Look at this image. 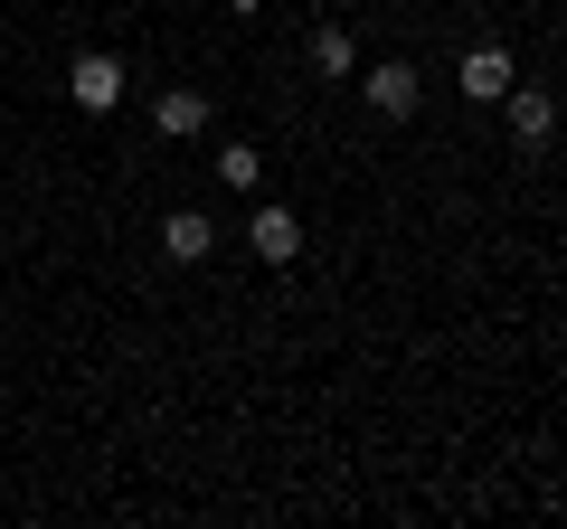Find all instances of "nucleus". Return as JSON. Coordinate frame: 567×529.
Here are the masks:
<instances>
[{
  "mask_svg": "<svg viewBox=\"0 0 567 529\" xmlns=\"http://www.w3.org/2000/svg\"><path fill=\"white\" fill-rule=\"evenodd\" d=\"M502 114H511V143H520V152H539L548 133H558V95H548V85H520V76H511Z\"/></svg>",
  "mask_w": 567,
  "mask_h": 529,
  "instance_id": "3",
  "label": "nucleus"
},
{
  "mask_svg": "<svg viewBox=\"0 0 567 529\" xmlns=\"http://www.w3.org/2000/svg\"><path fill=\"white\" fill-rule=\"evenodd\" d=\"M246 246H256L265 264H293L303 256V218H293V208H256V218H246Z\"/></svg>",
  "mask_w": 567,
  "mask_h": 529,
  "instance_id": "6",
  "label": "nucleus"
},
{
  "mask_svg": "<svg viewBox=\"0 0 567 529\" xmlns=\"http://www.w3.org/2000/svg\"><path fill=\"white\" fill-rule=\"evenodd\" d=\"M511 76H520V66H511V48H502V39L464 48V95H473V104H502V95H511Z\"/></svg>",
  "mask_w": 567,
  "mask_h": 529,
  "instance_id": "5",
  "label": "nucleus"
},
{
  "mask_svg": "<svg viewBox=\"0 0 567 529\" xmlns=\"http://www.w3.org/2000/svg\"><path fill=\"white\" fill-rule=\"evenodd\" d=\"M152 133H162V143H199L208 133V95L199 85H162V95H152Z\"/></svg>",
  "mask_w": 567,
  "mask_h": 529,
  "instance_id": "4",
  "label": "nucleus"
},
{
  "mask_svg": "<svg viewBox=\"0 0 567 529\" xmlns=\"http://www.w3.org/2000/svg\"><path fill=\"white\" fill-rule=\"evenodd\" d=\"M66 104H76V114H114V104H123V58L85 48V58L66 66Z\"/></svg>",
  "mask_w": 567,
  "mask_h": 529,
  "instance_id": "1",
  "label": "nucleus"
},
{
  "mask_svg": "<svg viewBox=\"0 0 567 529\" xmlns=\"http://www.w3.org/2000/svg\"><path fill=\"white\" fill-rule=\"evenodd\" d=\"M208 246H218V227H208L199 208H171V218H162V256H171V264H199Z\"/></svg>",
  "mask_w": 567,
  "mask_h": 529,
  "instance_id": "7",
  "label": "nucleus"
},
{
  "mask_svg": "<svg viewBox=\"0 0 567 529\" xmlns=\"http://www.w3.org/2000/svg\"><path fill=\"white\" fill-rule=\"evenodd\" d=\"M227 10H237V20H256V10H265V0H227Z\"/></svg>",
  "mask_w": 567,
  "mask_h": 529,
  "instance_id": "10",
  "label": "nucleus"
},
{
  "mask_svg": "<svg viewBox=\"0 0 567 529\" xmlns=\"http://www.w3.org/2000/svg\"><path fill=\"white\" fill-rule=\"evenodd\" d=\"M208 170H218V189H237V199H246V189L265 180V152L256 143H218V162H208Z\"/></svg>",
  "mask_w": 567,
  "mask_h": 529,
  "instance_id": "8",
  "label": "nucleus"
},
{
  "mask_svg": "<svg viewBox=\"0 0 567 529\" xmlns=\"http://www.w3.org/2000/svg\"><path fill=\"white\" fill-rule=\"evenodd\" d=\"M360 95H369V114L406 123V114H416V104H425V76H416V66H406V58H388V66H369V76H360Z\"/></svg>",
  "mask_w": 567,
  "mask_h": 529,
  "instance_id": "2",
  "label": "nucleus"
},
{
  "mask_svg": "<svg viewBox=\"0 0 567 529\" xmlns=\"http://www.w3.org/2000/svg\"><path fill=\"white\" fill-rule=\"evenodd\" d=\"M312 66H322V76H350V66H360V48H350V29H312Z\"/></svg>",
  "mask_w": 567,
  "mask_h": 529,
  "instance_id": "9",
  "label": "nucleus"
}]
</instances>
